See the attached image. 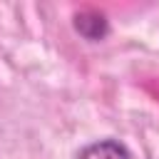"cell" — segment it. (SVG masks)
Returning a JSON list of instances; mask_svg holds the SVG:
<instances>
[{
	"instance_id": "1",
	"label": "cell",
	"mask_w": 159,
	"mask_h": 159,
	"mask_svg": "<svg viewBox=\"0 0 159 159\" xmlns=\"http://www.w3.org/2000/svg\"><path fill=\"white\" fill-rule=\"evenodd\" d=\"M72 25H75V30H77L84 40H89V42H99V40H104L107 32H109V20L104 17V12L92 10V7L75 12Z\"/></svg>"
},
{
	"instance_id": "2",
	"label": "cell",
	"mask_w": 159,
	"mask_h": 159,
	"mask_svg": "<svg viewBox=\"0 0 159 159\" xmlns=\"http://www.w3.org/2000/svg\"><path fill=\"white\" fill-rule=\"evenodd\" d=\"M77 159H132L129 149L117 139H99L80 149Z\"/></svg>"
}]
</instances>
